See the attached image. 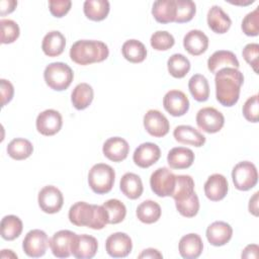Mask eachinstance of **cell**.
Returning <instances> with one entry per match:
<instances>
[{
  "label": "cell",
  "mask_w": 259,
  "mask_h": 259,
  "mask_svg": "<svg viewBox=\"0 0 259 259\" xmlns=\"http://www.w3.org/2000/svg\"><path fill=\"white\" fill-rule=\"evenodd\" d=\"M22 230V221L14 214L5 215L1 220L0 233L1 237L6 241H13L18 238L21 235Z\"/></svg>",
  "instance_id": "cell-32"
},
{
  "label": "cell",
  "mask_w": 259,
  "mask_h": 259,
  "mask_svg": "<svg viewBox=\"0 0 259 259\" xmlns=\"http://www.w3.org/2000/svg\"><path fill=\"white\" fill-rule=\"evenodd\" d=\"M33 152L32 144L23 138L13 139L7 146V154L10 158L20 161L28 158Z\"/></svg>",
  "instance_id": "cell-36"
},
{
  "label": "cell",
  "mask_w": 259,
  "mask_h": 259,
  "mask_svg": "<svg viewBox=\"0 0 259 259\" xmlns=\"http://www.w3.org/2000/svg\"><path fill=\"white\" fill-rule=\"evenodd\" d=\"M183 47L190 55L199 56L207 50L208 37L199 29H192L184 35Z\"/></svg>",
  "instance_id": "cell-21"
},
{
  "label": "cell",
  "mask_w": 259,
  "mask_h": 259,
  "mask_svg": "<svg viewBox=\"0 0 259 259\" xmlns=\"http://www.w3.org/2000/svg\"><path fill=\"white\" fill-rule=\"evenodd\" d=\"M138 257L139 258H163V255L157 249L148 248L143 250Z\"/></svg>",
  "instance_id": "cell-51"
},
{
  "label": "cell",
  "mask_w": 259,
  "mask_h": 259,
  "mask_svg": "<svg viewBox=\"0 0 259 259\" xmlns=\"http://www.w3.org/2000/svg\"><path fill=\"white\" fill-rule=\"evenodd\" d=\"M109 50L107 45L100 40L80 39L73 44L70 49V58L78 65L99 63L107 59Z\"/></svg>",
  "instance_id": "cell-3"
},
{
  "label": "cell",
  "mask_w": 259,
  "mask_h": 259,
  "mask_svg": "<svg viewBox=\"0 0 259 259\" xmlns=\"http://www.w3.org/2000/svg\"><path fill=\"white\" fill-rule=\"evenodd\" d=\"M259 247L256 244H251L246 246V248L243 250L242 252V258H254L257 259L258 255H259Z\"/></svg>",
  "instance_id": "cell-50"
},
{
  "label": "cell",
  "mask_w": 259,
  "mask_h": 259,
  "mask_svg": "<svg viewBox=\"0 0 259 259\" xmlns=\"http://www.w3.org/2000/svg\"><path fill=\"white\" fill-rule=\"evenodd\" d=\"M37 202L40 209L46 213H56L61 210L64 197L59 188L53 185H47L40 189L37 196Z\"/></svg>",
  "instance_id": "cell-10"
},
{
  "label": "cell",
  "mask_w": 259,
  "mask_h": 259,
  "mask_svg": "<svg viewBox=\"0 0 259 259\" xmlns=\"http://www.w3.org/2000/svg\"><path fill=\"white\" fill-rule=\"evenodd\" d=\"M194 191V181L190 175H176L175 187L172 197L175 201H180L189 197Z\"/></svg>",
  "instance_id": "cell-37"
},
{
  "label": "cell",
  "mask_w": 259,
  "mask_h": 259,
  "mask_svg": "<svg viewBox=\"0 0 259 259\" xmlns=\"http://www.w3.org/2000/svg\"><path fill=\"white\" fill-rule=\"evenodd\" d=\"M76 237L77 234L69 230H61L55 233L50 240V248L54 256L68 258L72 254Z\"/></svg>",
  "instance_id": "cell-11"
},
{
  "label": "cell",
  "mask_w": 259,
  "mask_h": 259,
  "mask_svg": "<svg viewBox=\"0 0 259 259\" xmlns=\"http://www.w3.org/2000/svg\"><path fill=\"white\" fill-rule=\"evenodd\" d=\"M154 18L160 23L174 22L176 17L175 0H158L155 1L152 7Z\"/></svg>",
  "instance_id": "cell-29"
},
{
  "label": "cell",
  "mask_w": 259,
  "mask_h": 259,
  "mask_svg": "<svg viewBox=\"0 0 259 259\" xmlns=\"http://www.w3.org/2000/svg\"><path fill=\"white\" fill-rule=\"evenodd\" d=\"M150 42L152 48L156 51H167L174 46L175 39L170 32L166 30H158L151 35Z\"/></svg>",
  "instance_id": "cell-42"
},
{
  "label": "cell",
  "mask_w": 259,
  "mask_h": 259,
  "mask_svg": "<svg viewBox=\"0 0 259 259\" xmlns=\"http://www.w3.org/2000/svg\"><path fill=\"white\" fill-rule=\"evenodd\" d=\"M241 28L248 36H257L259 34V7H256L243 18Z\"/></svg>",
  "instance_id": "cell-44"
},
{
  "label": "cell",
  "mask_w": 259,
  "mask_h": 259,
  "mask_svg": "<svg viewBox=\"0 0 259 259\" xmlns=\"http://www.w3.org/2000/svg\"><path fill=\"white\" fill-rule=\"evenodd\" d=\"M229 190L227 178L219 173L210 175L204 183V194L211 201H219L225 198Z\"/></svg>",
  "instance_id": "cell-18"
},
{
  "label": "cell",
  "mask_w": 259,
  "mask_h": 259,
  "mask_svg": "<svg viewBox=\"0 0 259 259\" xmlns=\"http://www.w3.org/2000/svg\"><path fill=\"white\" fill-rule=\"evenodd\" d=\"M173 137L180 144L194 147H202L205 143V137L191 125L181 124L176 126L173 131Z\"/></svg>",
  "instance_id": "cell-25"
},
{
  "label": "cell",
  "mask_w": 259,
  "mask_h": 259,
  "mask_svg": "<svg viewBox=\"0 0 259 259\" xmlns=\"http://www.w3.org/2000/svg\"><path fill=\"white\" fill-rule=\"evenodd\" d=\"M6 257H8V258H10V257H12V258H17V255L16 254H14L13 252H12V250H2V252H1V258H6Z\"/></svg>",
  "instance_id": "cell-53"
},
{
  "label": "cell",
  "mask_w": 259,
  "mask_h": 259,
  "mask_svg": "<svg viewBox=\"0 0 259 259\" xmlns=\"http://www.w3.org/2000/svg\"><path fill=\"white\" fill-rule=\"evenodd\" d=\"M178 212L185 218H193L199 210V199L195 192H193L186 199L175 201Z\"/></svg>",
  "instance_id": "cell-41"
},
{
  "label": "cell",
  "mask_w": 259,
  "mask_h": 259,
  "mask_svg": "<svg viewBox=\"0 0 259 259\" xmlns=\"http://www.w3.org/2000/svg\"><path fill=\"white\" fill-rule=\"evenodd\" d=\"M133 249V242L128 235L121 232L111 234L105 242L107 254L113 258L126 257Z\"/></svg>",
  "instance_id": "cell-14"
},
{
  "label": "cell",
  "mask_w": 259,
  "mask_h": 259,
  "mask_svg": "<svg viewBox=\"0 0 259 259\" xmlns=\"http://www.w3.org/2000/svg\"><path fill=\"white\" fill-rule=\"evenodd\" d=\"M110 5L107 0H86L83 4V11L87 18L93 21L105 19L109 13Z\"/></svg>",
  "instance_id": "cell-31"
},
{
  "label": "cell",
  "mask_w": 259,
  "mask_h": 259,
  "mask_svg": "<svg viewBox=\"0 0 259 259\" xmlns=\"http://www.w3.org/2000/svg\"><path fill=\"white\" fill-rule=\"evenodd\" d=\"M0 91H1V105L5 106L9 101H11L14 95V87L10 81L1 79L0 80Z\"/></svg>",
  "instance_id": "cell-48"
},
{
  "label": "cell",
  "mask_w": 259,
  "mask_h": 259,
  "mask_svg": "<svg viewBox=\"0 0 259 259\" xmlns=\"http://www.w3.org/2000/svg\"><path fill=\"white\" fill-rule=\"evenodd\" d=\"M93 97L94 91L91 85L88 83H80L73 89L71 94V101L76 109L83 110L91 104Z\"/></svg>",
  "instance_id": "cell-30"
},
{
  "label": "cell",
  "mask_w": 259,
  "mask_h": 259,
  "mask_svg": "<svg viewBox=\"0 0 259 259\" xmlns=\"http://www.w3.org/2000/svg\"><path fill=\"white\" fill-rule=\"evenodd\" d=\"M232 179L238 190L247 191L253 188L258 182V172L256 166L249 161L239 162L232 171Z\"/></svg>",
  "instance_id": "cell-6"
},
{
  "label": "cell",
  "mask_w": 259,
  "mask_h": 259,
  "mask_svg": "<svg viewBox=\"0 0 259 259\" xmlns=\"http://www.w3.org/2000/svg\"><path fill=\"white\" fill-rule=\"evenodd\" d=\"M162 210L158 202L148 199L141 202L136 210L137 218L144 224L156 223L161 217Z\"/></svg>",
  "instance_id": "cell-33"
},
{
  "label": "cell",
  "mask_w": 259,
  "mask_h": 259,
  "mask_svg": "<svg viewBox=\"0 0 259 259\" xmlns=\"http://www.w3.org/2000/svg\"><path fill=\"white\" fill-rule=\"evenodd\" d=\"M144 127L152 137L162 138L169 133L170 123L167 117L157 109H150L144 115Z\"/></svg>",
  "instance_id": "cell-13"
},
{
  "label": "cell",
  "mask_w": 259,
  "mask_h": 259,
  "mask_svg": "<svg viewBox=\"0 0 259 259\" xmlns=\"http://www.w3.org/2000/svg\"><path fill=\"white\" fill-rule=\"evenodd\" d=\"M175 181L176 175L170 169L161 167L152 173L150 177V186L157 196H171L175 187Z\"/></svg>",
  "instance_id": "cell-7"
},
{
  "label": "cell",
  "mask_w": 259,
  "mask_h": 259,
  "mask_svg": "<svg viewBox=\"0 0 259 259\" xmlns=\"http://www.w3.org/2000/svg\"><path fill=\"white\" fill-rule=\"evenodd\" d=\"M163 106L172 116H182L189 109V100L184 92L174 89L165 94Z\"/></svg>",
  "instance_id": "cell-15"
},
{
  "label": "cell",
  "mask_w": 259,
  "mask_h": 259,
  "mask_svg": "<svg viewBox=\"0 0 259 259\" xmlns=\"http://www.w3.org/2000/svg\"><path fill=\"white\" fill-rule=\"evenodd\" d=\"M178 248L182 258L195 259L198 258L202 253L203 243L199 235L190 233L180 239Z\"/></svg>",
  "instance_id": "cell-22"
},
{
  "label": "cell",
  "mask_w": 259,
  "mask_h": 259,
  "mask_svg": "<svg viewBox=\"0 0 259 259\" xmlns=\"http://www.w3.org/2000/svg\"><path fill=\"white\" fill-rule=\"evenodd\" d=\"M161 157L159 146L154 143H143L135 150L133 160L135 164L141 168H149L154 165Z\"/></svg>",
  "instance_id": "cell-16"
},
{
  "label": "cell",
  "mask_w": 259,
  "mask_h": 259,
  "mask_svg": "<svg viewBox=\"0 0 259 259\" xmlns=\"http://www.w3.org/2000/svg\"><path fill=\"white\" fill-rule=\"evenodd\" d=\"M115 172L113 168L104 163H97L91 167L88 173V184L93 192L105 194L114 184Z\"/></svg>",
  "instance_id": "cell-4"
},
{
  "label": "cell",
  "mask_w": 259,
  "mask_h": 259,
  "mask_svg": "<svg viewBox=\"0 0 259 259\" xmlns=\"http://www.w3.org/2000/svg\"><path fill=\"white\" fill-rule=\"evenodd\" d=\"M194 153L185 147H175L167 155V162L172 169H186L194 162Z\"/></svg>",
  "instance_id": "cell-26"
},
{
  "label": "cell",
  "mask_w": 259,
  "mask_h": 259,
  "mask_svg": "<svg viewBox=\"0 0 259 259\" xmlns=\"http://www.w3.org/2000/svg\"><path fill=\"white\" fill-rule=\"evenodd\" d=\"M69 221L77 227L101 230L108 224V214L103 205L89 204L85 201L74 203L69 209Z\"/></svg>",
  "instance_id": "cell-2"
},
{
  "label": "cell",
  "mask_w": 259,
  "mask_h": 259,
  "mask_svg": "<svg viewBox=\"0 0 259 259\" xmlns=\"http://www.w3.org/2000/svg\"><path fill=\"white\" fill-rule=\"evenodd\" d=\"M244 83V76L236 68H223L215 73V97L224 106L235 105L240 97L241 86Z\"/></svg>",
  "instance_id": "cell-1"
},
{
  "label": "cell",
  "mask_w": 259,
  "mask_h": 259,
  "mask_svg": "<svg viewBox=\"0 0 259 259\" xmlns=\"http://www.w3.org/2000/svg\"><path fill=\"white\" fill-rule=\"evenodd\" d=\"M119 187L121 192L130 199L139 198L144 190L141 177L132 172H127L122 175L120 178Z\"/></svg>",
  "instance_id": "cell-28"
},
{
  "label": "cell",
  "mask_w": 259,
  "mask_h": 259,
  "mask_svg": "<svg viewBox=\"0 0 259 259\" xmlns=\"http://www.w3.org/2000/svg\"><path fill=\"white\" fill-rule=\"evenodd\" d=\"M240 63L236 55L231 51L220 50L214 52L207 60V69L210 73L215 74L223 68H236L238 69Z\"/></svg>",
  "instance_id": "cell-23"
},
{
  "label": "cell",
  "mask_w": 259,
  "mask_h": 259,
  "mask_svg": "<svg viewBox=\"0 0 259 259\" xmlns=\"http://www.w3.org/2000/svg\"><path fill=\"white\" fill-rule=\"evenodd\" d=\"M244 60L253 68L255 72H257L258 67V55H259V45L252 42L248 44L244 47L242 52Z\"/></svg>",
  "instance_id": "cell-46"
},
{
  "label": "cell",
  "mask_w": 259,
  "mask_h": 259,
  "mask_svg": "<svg viewBox=\"0 0 259 259\" xmlns=\"http://www.w3.org/2000/svg\"><path fill=\"white\" fill-rule=\"evenodd\" d=\"M123 58L131 63H142L147 57V49L145 45L138 39H128L121 47Z\"/></svg>",
  "instance_id": "cell-34"
},
{
  "label": "cell",
  "mask_w": 259,
  "mask_h": 259,
  "mask_svg": "<svg viewBox=\"0 0 259 259\" xmlns=\"http://www.w3.org/2000/svg\"><path fill=\"white\" fill-rule=\"evenodd\" d=\"M1 42L2 44H12L14 42L20 33L18 24L11 19H1Z\"/></svg>",
  "instance_id": "cell-43"
},
{
  "label": "cell",
  "mask_w": 259,
  "mask_h": 259,
  "mask_svg": "<svg viewBox=\"0 0 259 259\" xmlns=\"http://www.w3.org/2000/svg\"><path fill=\"white\" fill-rule=\"evenodd\" d=\"M197 126L207 134L220 132L225 124V117L214 107H203L196 114Z\"/></svg>",
  "instance_id": "cell-9"
},
{
  "label": "cell",
  "mask_w": 259,
  "mask_h": 259,
  "mask_svg": "<svg viewBox=\"0 0 259 259\" xmlns=\"http://www.w3.org/2000/svg\"><path fill=\"white\" fill-rule=\"evenodd\" d=\"M44 78L50 88L56 91H63L71 85L74 73L67 64L55 62L46 67L44 71Z\"/></svg>",
  "instance_id": "cell-5"
},
{
  "label": "cell",
  "mask_w": 259,
  "mask_h": 259,
  "mask_svg": "<svg viewBox=\"0 0 259 259\" xmlns=\"http://www.w3.org/2000/svg\"><path fill=\"white\" fill-rule=\"evenodd\" d=\"M176 4V23H184L190 21L196 12V5L191 0H175Z\"/></svg>",
  "instance_id": "cell-40"
},
{
  "label": "cell",
  "mask_w": 259,
  "mask_h": 259,
  "mask_svg": "<svg viewBox=\"0 0 259 259\" xmlns=\"http://www.w3.org/2000/svg\"><path fill=\"white\" fill-rule=\"evenodd\" d=\"M205 235L210 245L224 246L232 239L233 229L228 223L217 221L207 227Z\"/></svg>",
  "instance_id": "cell-19"
},
{
  "label": "cell",
  "mask_w": 259,
  "mask_h": 259,
  "mask_svg": "<svg viewBox=\"0 0 259 259\" xmlns=\"http://www.w3.org/2000/svg\"><path fill=\"white\" fill-rule=\"evenodd\" d=\"M103 155L112 162L123 161L130 152L128 143L120 137H112L106 140L102 147Z\"/></svg>",
  "instance_id": "cell-17"
},
{
  "label": "cell",
  "mask_w": 259,
  "mask_h": 259,
  "mask_svg": "<svg viewBox=\"0 0 259 259\" xmlns=\"http://www.w3.org/2000/svg\"><path fill=\"white\" fill-rule=\"evenodd\" d=\"M66 47L65 36L58 30H52L48 32L41 42V49L46 56L48 57H58L60 56Z\"/></svg>",
  "instance_id": "cell-27"
},
{
  "label": "cell",
  "mask_w": 259,
  "mask_h": 259,
  "mask_svg": "<svg viewBox=\"0 0 259 259\" xmlns=\"http://www.w3.org/2000/svg\"><path fill=\"white\" fill-rule=\"evenodd\" d=\"M17 6V1L14 0H2L0 2V14L2 16L11 13Z\"/></svg>",
  "instance_id": "cell-49"
},
{
  "label": "cell",
  "mask_w": 259,
  "mask_h": 259,
  "mask_svg": "<svg viewBox=\"0 0 259 259\" xmlns=\"http://www.w3.org/2000/svg\"><path fill=\"white\" fill-rule=\"evenodd\" d=\"M188 89L192 97L198 102L206 101L209 97L208 81L201 74H195L189 79Z\"/></svg>",
  "instance_id": "cell-35"
},
{
  "label": "cell",
  "mask_w": 259,
  "mask_h": 259,
  "mask_svg": "<svg viewBox=\"0 0 259 259\" xmlns=\"http://www.w3.org/2000/svg\"><path fill=\"white\" fill-rule=\"evenodd\" d=\"M50 246V240L48 235L38 229L29 231L22 242V249L28 257L37 258L45 255L48 247Z\"/></svg>",
  "instance_id": "cell-8"
},
{
  "label": "cell",
  "mask_w": 259,
  "mask_h": 259,
  "mask_svg": "<svg viewBox=\"0 0 259 259\" xmlns=\"http://www.w3.org/2000/svg\"><path fill=\"white\" fill-rule=\"evenodd\" d=\"M243 115L250 122H258L259 119V105L258 95L255 94L249 97L243 105Z\"/></svg>",
  "instance_id": "cell-45"
},
{
  "label": "cell",
  "mask_w": 259,
  "mask_h": 259,
  "mask_svg": "<svg viewBox=\"0 0 259 259\" xmlns=\"http://www.w3.org/2000/svg\"><path fill=\"white\" fill-rule=\"evenodd\" d=\"M207 24L208 27L215 33H226L231 25H232V20L230 16L222 9L221 6L213 5L209 8L207 12Z\"/></svg>",
  "instance_id": "cell-24"
},
{
  "label": "cell",
  "mask_w": 259,
  "mask_h": 259,
  "mask_svg": "<svg viewBox=\"0 0 259 259\" xmlns=\"http://www.w3.org/2000/svg\"><path fill=\"white\" fill-rule=\"evenodd\" d=\"M102 205L107 211L108 224L115 225L121 223L124 220L126 215V207L120 200L115 198L108 199Z\"/></svg>",
  "instance_id": "cell-39"
},
{
  "label": "cell",
  "mask_w": 259,
  "mask_h": 259,
  "mask_svg": "<svg viewBox=\"0 0 259 259\" xmlns=\"http://www.w3.org/2000/svg\"><path fill=\"white\" fill-rule=\"evenodd\" d=\"M98 249V242L96 238L90 235H77L72 255L78 259H90L93 258Z\"/></svg>",
  "instance_id": "cell-20"
},
{
  "label": "cell",
  "mask_w": 259,
  "mask_h": 259,
  "mask_svg": "<svg viewBox=\"0 0 259 259\" xmlns=\"http://www.w3.org/2000/svg\"><path fill=\"white\" fill-rule=\"evenodd\" d=\"M167 68L170 75L174 78H183L190 70L189 60L182 54H174L167 61Z\"/></svg>",
  "instance_id": "cell-38"
},
{
  "label": "cell",
  "mask_w": 259,
  "mask_h": 259,
  "mask_svg": "<svg viewBox=\"0 0 259 259\" xmlns=\"http://www.w3.org/2000/svg\"><path fill=\"white\" fill-rule=\"evenodd\" d=\"M63 125V118L59 111L55 109H46L40 112L35 120V126L42 136H54L60 132Z\"/></svg>",
  "instance_id": "cell-12"
},
{
  "label": "cell",
  "mask_w": 259,
  "mask_h": 259,
  "mask_svg": "<svg viewBox=\"0 0 259 259\" xmlns=\"http://www.w3.org/2000/svg\"><path fill=\"white\" fill-rule=\"evenodd\" d=\"M258 194L259 192H255L254 195L249 200V211L255 217L258 215Z\"/></svg>",
  "instance_id": "cell-52"
},
{
  "label": "cell",
  "mask_w": 259,
  "mask_h": 259,
  "mask_svg": "<svg viewBox=\"0 0 259 259\" xmlns=\"http://www.w3.org/2000/svg\"><path fill=\"white\" fill-rule=\"evenodd\" d=\"M72 2L70 0H51L49 1L50 12L55 17L65 16L71 9Z\"/></svg>",
  "instance_id": "cell-47"
}]
</instances>
